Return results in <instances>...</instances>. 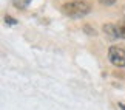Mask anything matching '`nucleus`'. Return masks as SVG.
<instances>
[{
    "label": "nucleus",
    "instance_id": "f257e3e1",
    "mask_svg": "<svg viewBox=\"0 0 125 110\" xmlns=\"http://www.w3.org/2000/svg\"><path fill=\"white\" fill-rule=\"evenodd\" d=\"M91 6L88 3L82 2V0H74V2H66L62 5V12L65 16H68L71 19H79L85 17L86 14H90Z\"/></svg>",
    "mask_w": 125,
    "mask_h": 110
},
{
    "label": "nucleus",
    "instance_id": "f03ea898",
    "mask_svg": "<svg viewBox=\"0 0 125 110\" xmlns=\"http://www.w3.org/2000/svg\"><path fill=\"white\" fill-rule=\"evenodd\" d=\"M108 59L114 67H119V68H124L125 67V48L117 45L110 47L108 50Z\"/></svg>",
    "mask_w": 125,
    "mask_h": 110
},
{
    "label": "nucleus",
    "instance_id": "7ed1b4c3",
    "mask_svg": "<svg viewBox=\"0 0 125 110\" xmlns=\"http://www.w3.org/2000/svg\"><path fill=\"white\" fill-rule=\"evenodd\" d=\"M104 33L105 34H108L110 37H113V39H116L119 37V31H117V25H114V23H107V25H104Z\"/></svg>",
    "mask_w": 125,
    "mask_h": 110
},
{
    "label": "nucleus",
    "instance_id": "20e7f679",
    "mask_svg": "<svg viewBox=\"0 0 125 110\" xmlns=\"http://www.w3.org/2000/svg\"><path fill=\"white\" fill-rule=\"evenodd\" d=\"M117 31H119V37L125 39V20H122V22L117 25Z\"/></svg>",
    "mask_w": 125,
    "mask_h": 110
},
{
    "label": "nucleus",
    "instance_id": "39448f33",
    "mask_svg": "<svg viewBox=\"0 0 125 110\" xmlns=\"http://www.w3.org/2000/svg\"><path fill=\"white\" fill-rule=\"evenodd\" d=\"M100 5H105V6H111V5L116 3V0H99Z\"/></svg>",
    "mask_w": 125,
    "mask_h": 110
},
{
    "label": "nucleus",
    "instance_id": "423d86ee",
    "mask_svg": "<svg viewBox=\"0 0 125 110\" xmlns=\"http://www.w3.org/2000/svg\"><path fill=\"white\" fill-rule=\"evenodd\" d=\"M5 20H6V23H9V25H16V23H17V20H14V19H11L9 16H6V19H5Z\"/></svg>",
    "mask_w": 125,
    "mask_h": 110
}]
</instances>
